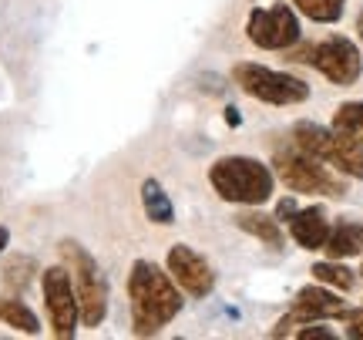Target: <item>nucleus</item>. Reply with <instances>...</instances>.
I'll return each mask as SVG.
<instances>
[{"label": "nucleus", "mask_w": 363, "mask_h": 340, "mask_svg": "<svg viewBox=\"0 0 363 340\" xmlns=\"http://www.w3.org/2000/svg\"><path fill=\"white\" fill-rule=\"evenodd\" d=\"M128 300H131V327L138 337H152L169 327L182 310L179 283L152 260H135L128 273Z\"/></svg>", "instance_id": "obj_1"}, {"label": "nucleus", "mask_w": 363, "mask_h": 340, "mask_svg": "<svg viewBox=\"0 0 363 340\" xmlns=\"http://www.w3.org/2000/svg\"><path fill=\"white\" fill-rule=\"evenodd\" d=\"M208 182L222 202L233 206H262L272 196V172L259 158L225 155L208 169Z\"/></svg>", "instance_id": "obj_2"}, {"label": "nucleus", "mask_w": 363, "mask_h": 340, "mask_svg": "<svg viewBox=\"0 0 363 340\" xmlns=\"http://www.w3.org/2000/svg\"><path fill=\"white\" fill-rule=\"evenodd\" d=\"M57 253H61L67 273H71V283H74V293H78L81 324L84 327H101L104 317H108V280H104L98 260L74 239H61Z\"/></svg>", "instance_id": "obj_3"}, {"label": "nucleus", "mask_w": 363, "mask_h": 340, "mask_svg": "<svg viewBox=\"0 0 363 340\" xmlns=\"http://www.w3.org/2000/svg\"><path fill=\"white\" fill-rule=\"evenodd\" d=\"M293 145L299 152H306V155L340 169L350 179H363V142L347 135V131L323 128V125H313V121H299L293 128Z\"/></svg>", "instance_id": "obj_4"}, {"label": "nucleus", "mask_w": 363, "mask_h": 340, "mask_svg": "<svg viewBox=\"0 0 363 340\" xmlns=\"http://www.w3.org/2000/svg\"><path fill=\"white\" fill-rule=\"evenodd\" d=\"M233 81L246 94L259 98L266 105H299V102L310 98V84H306V81L293 78V75H286V71H272V67H266V65H252V61L235 65Z\"/></svg>", "instance_id": "obj_5"}, {"label": "nucleus", "mask_w": 363, "mask_h": 340, "mask_svg": "<svg viewBox=\"0 0 363 340\" xmlns=\"http://www.w3.org/2000/svg\"><path fill=\"white\" fill-rule=\"evenodd\" d=\"M276 172L279 179L286 182L289 192L296 196H330V199H340L347 192V185L340 182L333 172L326 169L320 158L306 155V152H283L276 155Z\"/></svg>", "instance_id": "obj_6"}, {"label": "nucleus", "mask_w": 363, "mask_h": 340, "mask_svg": "<svg viewBox=\"0 0 363 340\" xmlns=\"http://www.w3.org/2000/svg\"><path fill=\"white\" fill-rule=\"evenodd\" d=\"M40 290H44V307H48V317H51L54 337L71 340L78 334L81 310H78V293H74L67 266H48L40 273Z\"/></svg>", "instance_id": "obj_7"}, {"label": "nucleus", "mask_w": 363, "mask_h": 340, "mask_svg": "<svg viewBox=\"0 0 363 340\" xmlns=\"http://www.w3.org/2000/svg\"><path fill=\"white\" fill-rule=\"evenodd\" d=\"M303 61H310L326 81H333L340 88H350L357 84L363 75V57H360V48L353 44L350 38H326L320 40L316 48L306 51Z\"/></svg>", "instance_id": "obj_8"}, {"label": "nucleus", "mask_w": 363, "mask_h": 340, "mask_svg": "<svg viewBox=\"0 0 363 340\" xmlns=\"http://www.w3.org/2000/svg\"><path fill=\"white\" fill-rule=\"evenodd\" d=\"M246 38L256 48H266V51H286V48H293L299 40V21L286 4H276V7H266V11H252L246 21Z\"/></svg>", "instance_id": "obj_9"}, {"label": "nucleus", "mask_w": 363, "mask_h": 340, "mask_svg": "<svg viewBox=\"0 0 363 340\" xmlns=\"http://www.w3.org/2000/svg\"><path fill=\"white\" fill-rule=\"evenodd\" d=\"M165 266H169V276L179 283V290H185L189 297H208L212 287H216V273H212V266L206 263V256H199L185 243H175L169 249Z\"/></svg>", "instance_id": "obj_10"}, {"label": "nucleus", "mask_w": 363, "mask_h": 340, "mask_svg": "<svg viewBox=\"0 0 363 340\" xmlns=\"http://www.w3.org/2000/svg\"><path fill=\"white\" fill-rule=\"evenodd\" d=\"M340 314H343V300L326 287H303L296 293V300H293V310H289V317L299 320V324L330 320V317H340Z\"/></svg>", "instance_id": "obj_11"}, {"label": "nucleus", "mask_w": 363, "mask_h": 340, "mask_svg": "<svg viewBox=\"0 0 363 340\" xmlns=\"http://www.w3.org/2000/svg\"><path fill=\"white\" fill-rule=\"evenodd\" d=\"M289 233L303 249H323L326 236H330V219L320 206H310V209H296V216L289 219Z\"/></svg>", "instance_id": "obj_12"}, {"label": "nucleus", "mask_w": 363, "mask_h": 340, "mask_svg": "<svg viewBox=\"0 0 363 340\" xmlns=\"http://www.w3.org/2000/svg\"><path fill=\"white\" fill-rule=\"evenodd\" d=\"M326 253H330V260H347V256H357L363 253V223H340L337 229H330L326 236Z\"/></svg>", "instance_id": "obj_13"}, {"label": "nucleus", "mask_w": 363, "mask_h": 340, "mask_svg": "<svg viewBox=\"0 0 363 340\" xmlns=\"http://www.w3.org/2000/svg\"><path fill=\"white\" fill-rule=\"evenodd\" d=\"M142 206H145V216H148L155 226H172L175 223V206H172L169 192L162 189L158 179H145L142 182Z\"/></svg>", "instance_id": "obj_14"}, {"label": "nucleus", "mask_w": 363, "mask_h": 340, "mask_svg": "<svg viewBox=\"0 0 363 340\" xmlns=\"http://www.w3.org/2000/svg\"><path fill=\"white\" fill-rule=\"evenodd\" d=\"M0 324L21 330V334H27V337H38L40 334L38 314H34L24 300H17V297H4V300H0Z\"/></svg>", "instance_id": "obj_15"}, {"label": "nucleus", "mask_w": 363, "mask_h": 340, "mask_svg": "<svg viewBox=\"0 0 363 340\" xmlns=\"http://www.w3.org/2000/svg\"><path fill=\"white\" fill-rule=\"evenodd\" d=\"M235 226H239L242 233L262 239V243L272 246V249L283 246V229H279V219H272V216H262V212H242V216H235Z\"/></svg>", "instance_id": "obj_16"}, {"label": "nucleus", "mask_w": 363, "mask_h": 340, "mask_svg": "<svg viewBox=\"0 0 363 340\" xmlns=\"http://www.w3.org/2000/svg\"><path fill=\"white\" fill-rule=\"evenodd\" d=\"M299 13H306L316 24H337L343 17V4L347 0H293Z\"/></svg>", "instance_id": "obj_17"}, {"label": "nucleus", "mask_w": 363, "mask_h": 340, "mask_svg": "<svg viewBox=\"0 0 363 340\" xmlns=\"http://www.w3.org/2000/svg\"><path fill=\"white\" fill-rule=\"evenodd\" d=\"M313 273V280H320L323 287H333V290H353V283H357V276L343 266V263H337V260H330V263H316L310 270Z\"/></svg>", "instance_id": "obj_18"}, {"label": "nucleus", "mask_w": 363, "mask_h": 340, "mask_svg": "<svg viewBox=\"0 0 363 340\" xmlns=\"http://www.w3.org/2000/svg\"><path fill=\"white\" fill-rule=\"evenodd\" d=\"M34 273H38V263L30 260V256H13L7 263V270H4V283L13 290H24L34 280Z\"/></svg>", "instance_id": "obj_19"}, {"label": "nucleus", "mask_w": 363, "mask_h": 340, "mask_svg": "<svg viewBox=\"0 0 363 340\" xmlns=\"http://www.w3.org/2000/svg\"><path fill=\"white\" fill-rule=\"evenodd\" d=\"M343 324H347V337L350 340H363V307L360 310H343Z\"/></svg>", "instance_id": "obj_20"}, {"label": "nucleus", "mask_w": 363, "mask_h": 340, "mask_svg": "<svg viewBox=\"0 0 363 340\" xmlns=\"http://www.w3.org/2000/svg\"><path fill=\"white\" fill-rule=\"evenodd\" d=\"M296 337L299 340H333V330H326V327H306V330H299Z\"/></svg>", "instance_id": "obj_21"}, {"label": "nucleus", "mask_w": 363, "mask_h": 340, "mask_svg": "<svg viewBox=\"0 0 363 340\" xmlns=\"http://www.w3.org/2000/svg\"><path fill=\"white\" fill-rule=\"evenodd\" d=\"M293 216H296V202H293V199H283L279 209H276V219H293Z\"/></svg>", "instance_id": "obj_22"}, {"label": "nucleus", "mask_w": 363, "mask_h": 340, "mask_svg": "<svg viewBox=\"0 0 363 340\" xmlns=\"http://www.w3.org/2000/svg\"><path fill=\"white\" fill-rule=\"evenodd\" d=\"M11 246V233H7V226H0V253Z\"/></svg>", "instance_id": "obj_23"}, {"label": "nucleus", "mask_w": 363, "mask_h": 340, "mask_svg": "<svg viewBox=\"0 0 363 340\" xmlns=\"http://www.w3.org/2000/svg\"><path fill=\"white\" fill-rule=\"evenodd\" d=\"M357 34H360V40H363V11H360V17H357Z\"/></svg>", "instance_id": "obj_24"}, {"label": "nucleus", "mask_w": 363, "mask_h": 340, "mask_svg": "<svg viewBox=\"0 0 363 340\" xmlns=\"http://www.w3.org/2000/svg\"><path fill=\"white\" fill-rule=\"evenodd\" d=\"M360 276H363V270H360Z\"/></svg>", "instance_id": "obj_25"}]
</instances>
